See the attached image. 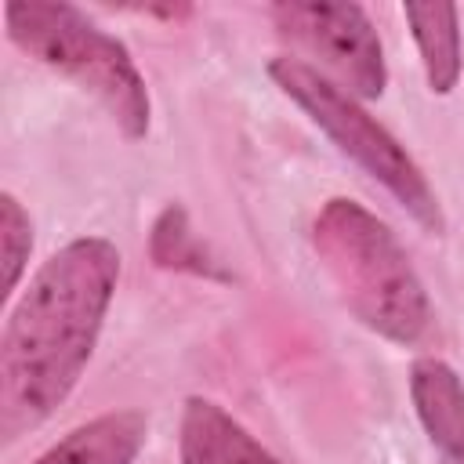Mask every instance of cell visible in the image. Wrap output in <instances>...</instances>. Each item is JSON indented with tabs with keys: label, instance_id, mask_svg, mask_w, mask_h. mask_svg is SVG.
<instances>
[{
	"label": "cell",
	"instance_id": "6da1fadb",
	"mask_svg": "<svg viewBox=\"0 0 464 464\" xmlns=\"http://www.w3.org/2000/svg\"><path fill=\"white\" fill-rule=\"evenodd\" d=\"M120 276L105 239H72L44 261L14 304L0 344V431L40 424L80 381Z\"/></svg>",
	"mask_w": 464,
	"mask_h": 464
},
{
	"label": "cell",
	"instance_id": "7a4b0ae2",
	"mask_svg": "<svg viewBox=\"0 0 464 464\" xmlns=\"http://www.w3.org/2000/svg\"><path fill=\"white\" fill-rule=\"evenodd\" d=\"M312 239L344 304L370 330L399 344H413L428 330V294L384 221L352 199H330Z\"/></svg>",
	"mask_w": 464,
	"mask_h": 464
},
{
	"label": "cell",
	"instance_id": "3957f363",
	"mask_svg": "<svg viewBox=\"0 0 464 464\" xmlns=\"http://www.w3.org/2000/svg\"><path fill=\"white\" fill-rule=\"evenodd\" d=\"M4 14L11 40L44 65L87 87L112 112L127 138H141L149 130L145 83L116 36L102 33L76 7L54 0H11Z\"/></svg>",
	"mask_w": 464,
	"mask_h": 464
},
{
	"label": "cell",
	"instance_id": "277c9868",
	"mask_svg": "<svg viewBox=\"0 0 464 464\" xmlns=\"http://www.w3.org/2000/svg\"><path fill=\"white\" fill-rule=\"evenodd\" d=\"M272 80L359 163L366 167V174H373L420 225L439 228L442 214L439 203L424 181V174L417 170V163L406 156V149L373 120L366 116L352 94H344L341 87H334L323 72H315L312 65L297 62V58H276L268 65Z\"/></svg>",
	"mask_w": 464,
	"mask_h": 464
},
{
	"label": "cell",
	"instance_id": "5b68a950",
	"mask_svg": "<svg viewBox=\"0 0 464 464\" xmlns=\"http://www.w3.org/2000/svg\"><path fill=\"white\" fill-rule=\"evenodd\" d=\"M276 22L290 40L312 51L337 80H344L352 94L377 98L384 91L381 40L359 4L290 0L276 4Z\"/></svg>",
	"mask_w": 464,
	"mask_h": 464
},
{
	"label": "cell",
	"instance_id": "8992f818",
	"mask_svg": "<svg viewBox=\"0 0 464 464\" xmlns=\"http://www.w3.org/2000/svg\"><path fill=\"white\" fill-rule=\"evenodd\" d=\"M413 406L439 446V453L453 464L464 460V384L442 359H417L410 373Z\"/></svg>",
	"mask_w": 464,
	"mask_h": 464
},
{
	"label": "cell",
	"instance_id": "52a82bcc",
	"mask_svg": "<svg viewBox=\"0 0 464 464\" xmlns=\"http://www.w3.org/2000/svg\"><path fill=\"white\" fill-rule=\"evenodd\" d=\"M181 464H276L243 424L207 399H188L181 417Z\"/></svg>",
	"mask_w": 464,
	"mask_h": 464
},
{
	"label": "cell",
	"instance_id": "ba28073f",
	"mask_svg": "<svg viewBox=\"0 0 464 464\" xmlns=\"http://www.w3.org/2000/svg\"><path fill=\"white\" fill-rule=\"evenodd\" d=\"M141 442H145V417L134 410H120L69 431L36 464H130Z\"/></svg>",
	"mask_w": 464,
	"mask_h": 464
},
{
	"label": "cell",
	"instance_id": "9c48e42d",
	"mask_svg": "<svg viewBox=\"0 0 464 464\" xmlns=\"http://www.w3.org/2000/svg\"><path fill=\"white\" fill-rule=\"evenodd\" d=\"M406 22L413 25V40L424 58L428 87L435 94H450L460 76V33L453 4H406Z\"/></svg>",
	"mask_w": 464,
	"mask_h": 464
},
{
	"label": "cell",
	"instance_id": "30bf717a",
	"mask_svg": "<svg viewBox=\"0 0 464 464\" xmlns=\"http://www.w3.org/2000/svg\"><path fill=\"white\" fill-rule=\"evenodd\" d=\"M152 261L163 268H181V272H196V276H218L225 279V272L214 268L210 254L203 250V243L192 236L188 218L181 207H167L160 214V221L152 225V239H149Z\"/></svg>",
	"mask_w": 464,
	"mask_h": 464
},
{
	"label": "cell",
	"instance_id": "8fae6325",
	"mask_svg": "<svg viewBox=\"0 0 464 464\" xmlns=\"http://www.w3.org/2000/svg\"><path fill=\"white\" fill-rule=\"evenodd\" d=\"M0 239H4V294H11L18 286V276L33 246L29 218L14 196H0Z\"/></svg>",
	"mask_w": 464,
	"mask_h": 464
}]
</instances>
